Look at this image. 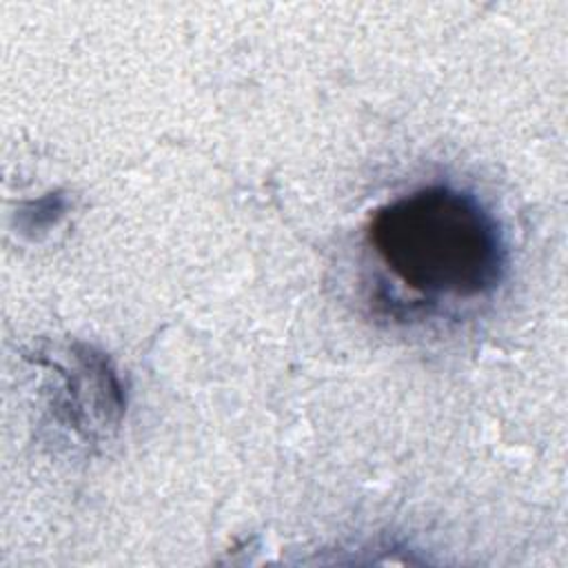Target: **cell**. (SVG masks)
Here are the masks:
<instances>
[{
	"mask_svg": "<svg viewBox=\"0 0 568 568\" xmlns=\"http://www.w3.org/2000/svg\"><path fill=\"white\" fill-rule=\"evenodd\" d=\"M368 242L390 275L430 300H475L506 273V242L495 215L468 191L430 184L379 206Z\"/></svg>",
	"mask_w": 568,
	"mask_h": 568,
	"instance_id": "6da1fadb",
	"label": "cell"
}]
</instances>
